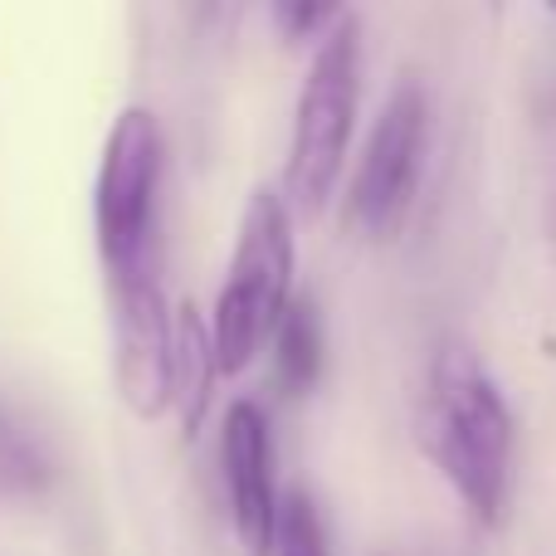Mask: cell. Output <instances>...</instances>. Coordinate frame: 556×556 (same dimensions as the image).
<instances>
[{
    "label": "cell",
    "instance_id": "obj_6",
    "mask_svg": "<svg viewBox=\"0 0 556 556\" xmlns=\"http://www.w3.org/2000/svg\"><path fill=\"white\" fill-rule=\"evenodd\" d=\"M117 401L137 420H162L176 401V313L162 293L156 264L108 274Z\"/></svg>",
    "mask_w": 556,
    "mask_h": 556
},
{
    "label": "cell",
    "instance_id": "obj_2",
    "mask_svg": "<svg viewBox=\"0 0 556 556\" xmlns=\"http://www.w3.org/2000/svg\"><path fill=\"white\" fill-rule=\"evenodd\" d=\"M356 103H362V25L342 10V20L317 39L303 93H298L283 195H278L288 211L307 215V220L327 211L356 132Z\"/></svg>",
    "mask_w": 556,
    "mask_h": 556
},
{
    "label": "cell",
    "instance_id": "obj_8",
    "mask_svg": "<svg viewBox=\"0 0 556 556\" xmlns=\"http://www.w3.org/2000/svg\"><path fill=\"white\" fill-rule=\"evenodd\" d=\"M215 381H220V366H215V346H211V327L205 313L195 303L176 307V401L172 410L181 415V434L195 440L215 405Z\"/></svg>",
    "mask_w": 556,
    "mask_h": 556
},
{
    "label": "cell",
    "instance_id": "obj_4",
    "mask_svg": "<svg viewBox=\"0 0 556 556\" xmlns=\"http://www.w3.org/2000/svg\"><path fill=\"white\" fill-rule=\"evenodd\" d=\"M156 191H162V127L147 108H123L108 127L93 181V240L108 274L156 264Z\"/></svg>",
    "mask_w": 556,
    "mask_h": 556
},
{
    "label": "cell",
    "instance_id": "obj_10",
    "mask_svg": "<svg viewBox=\"0 0 556 556\" xmlns=\"http://www.w3.org/2000/svg\"><path fill=\"white\" fill-rule=\"evenodd\" d=\"M54 483L45 444L0 405V498H39Z\"/></svg>",
    "mask_w": 556,
    "mask_h": 556
},
{
    "label": "cell",
    "instance_id": "obj_3",
    "mask_svg": "<svg viewBox=\"0 0 556 556\" xmlns=\"http://www.w3.org/2000/svg\"><path fill=\"white\" fill-rule=\"evenodd\" d=\"M293 215L278 191H254L244 201L240 235H235L230 274L211 313V346L220 376H240L264 342L274 337L288 298H293Z\"/></svg>",
    "mask_w": 556,
    "mask_h": 556
},
{
    "label": "cell",
    "instance_id": "obj_5",
    "mask_svg": "<svg viewBox=\"0 0 556 556\" xmlns=\"http://www.w3.org/2000/svg\"><path fill=\"white\" fill-rule=\"evenodd\" d=\"M425 147H430V103L420 84L405 78L376 113L352 176V195H346V220L362 240L386 244L401 235L425 176Z\"/></svg>",
    "mask_w": 556,
    "mask_h": 556
},
{
    "label": "cell",
    "instance_id": "obj_11",
    "mask_svg": "<svg viewBox=\"0 0 556 556\" xmlns=\"http://www.w3.org/2000/svg\"><path fill=\"white\" fill-rule=\"evenodd\" d=\"M274 556H327L323 518H317V508H313L307 493H288V498H278Z\"/></svg>",
    "mask_w": 556,
    "mask_h": 556
},
{
    "label": "cell",
    "instance_id": "obj_12",
    "mask_svg": "<svg viewBox=\"0 0 556 556\" xmlns=\"http://www.w3.org/2000/svg\"><path fill=\"white\" fill-rule=\"evenodd\" d=\"M269 20L283 39H323L342 20V5H288V0H278L269 10Z\"/></svg>",
    "mask_w": 556,
    "mask_h": 556
},
{
    "label": "cell",
    "instance_id": "obj_7",
    "mask_svg": "<svg viewBox=\"0 0 556 556\" xmlns=\"http://www.w3.org/2000/svg\"><path fill=\"white\" fill-rule=\"evenodd\" d=\"M220 464H225V493H230V522L244 556H274L278 489H274V440L264 405L254 401L225 405Z\"/></svg>",
    "mask_w": 556,
    "mask_h": 556
},
{
    "label": "cell",
    "instance_id": "obj_9",
    "mask_svg": "<svg viewBox=\"0 0 556 556\" xmlns=\"http://www.w3.org/2000/svg\"><path fill=\"white\" fill-rule=\"evenodd\" d=\"M274 381L288 401H303L317 381H323V317H317V303L303 293L288 298L283 317L274 327Z\"/></svg>",
    "mask_w": 556,
    "mask_h": 556
},
{
    "label": "cell",
    "instance_id": "obj_1",
    "mask_svg": "<svg viewBox=\"0 0 556 556\" xmlns=\"http://www.w3.org/2000/svg\"><path fill=\"white\" fill-rule=\"evenodd\" d=\"M420 444L479 528H503L513 493V410L483 362L444 342L425 371Z\"/></svg>",
    "mask_w": 556,
    "mask_h": 556
}]
</instances>
